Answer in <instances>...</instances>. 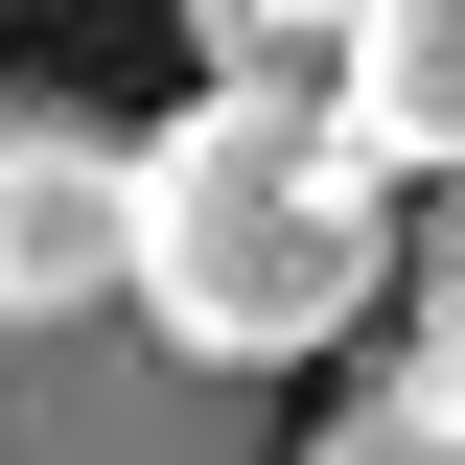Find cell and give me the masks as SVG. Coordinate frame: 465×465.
Returning a JSON list of instances; mask_svg holds the SVG:
<instances>
[{"label": "cell", "instance_id": "5", "mask_svg": "<svg viewBox=\"0 0 465 465\" xmlns=\"http://www.w3.org/2000/svg\"><path fill=\"white\" fill-rule=\"evenodd\" d=\"M372 396H396V419H419V442H442V465H465V302H442V326H396V372H372Z\"/></svg>", "mask_w": 465, "mask_h": 465}, {"label": "cell", "instance_id": "6", "mask_svg": "<svg viewBox=\"0 0 465 465\" xmlns=\"http://www.w3.org/2000/svg\"><path fill=\"white\" fill-rule=\"evenodd\" d=\"M302 465H442V442H419L396 396H349V419H302Z\"/></svg>", "mask_w": 465, "mask_h": 465}, {"label": "cell", "instance_id": "3", "mask_svg": "<svg viewBox=\"0 0 465 465\" xmlns=\"http://www.w3.org/2000/svg\"><path fill=\"white\" fill-rule=\"evenodd\" d=\"M372 186H465V0H349V116Z\"/></svg>", "mask_w": 465, "mask_h": 465}, {"label": "cell", "instance_id": "7", "mask_svg": "<svg viewBox=\"0 0 465 465\" xmlns=\"http://www.w3.org/2000/svg\"><path fill=\"white\" fill-rule=\"evenodd\" d=\"M396 280H419V326L465 302V186H419V256H396Z\"/></svg>", "mask_w": 465, "mask_h": 465}, {"label": "cell", "instance_id": "1", "mask_svg": "<svg viewBox=\"0 0 465 465\" xmlns=\"http://www.w3.org/2000/svg\"><path fill=\"white\" fill-rule=\"evenodd\" d=\"M396 256H419L396 186L349 163L326 116L186 94L163 140H140V349H186V372H232V396H280L302 349H349Z\"/></svg>", "mask_w": 465, "mask_h": 465}, {"label": "cell", "instance_id": "4", "mask_svg": "<svg viewBox=\"0 0 465 465\" xmlns=\"http://www.w3.org/2000/svg\"><path fill=\"white\" fill-rule=\"evenodd\" d=\"M210 94H256V116H349V24H326V0H210Z\"/></svg>", "mask_w": 465, "mask_h": 465}, {"label": "cell", "instance_id": "2", "mask_svg": "<svg viewBox=\"0 0 465 465\" xmlns=\"http://www.w3.org/2000/svg\"><path fill=\"white\" fill-rule=\"evenodd\" d=\"M0 465H302L280 396H232L140 326H24L0 302Z\"/></svg>", "mask_w": 465, "mask_h": 465}]
</instances>
